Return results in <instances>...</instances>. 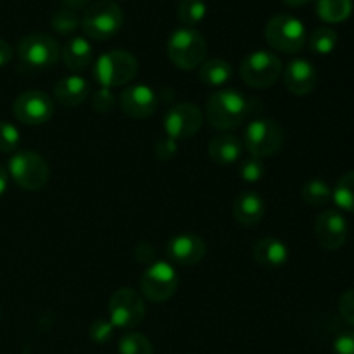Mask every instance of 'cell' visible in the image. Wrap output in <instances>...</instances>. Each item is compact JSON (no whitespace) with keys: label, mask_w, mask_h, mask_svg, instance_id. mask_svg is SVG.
Wrapping results in <instances>:
<instances>
[{"label":"cell","mask_w":354,"mask_h":354,"mask_svg":"<svg viewBox=\"0 0 354 354\" xmlns=\"http://www.w3.org/2000/svg\"><path fill=\"white\" fill-rule=\"evenodd\" d=\"M140 287L144 296L152 303H165L171 299L178 289V273L175 266L168 261H158L145 268L140 279Z\"/></svg>","instance_id":"cell-11"},{"label":"cell","mask_w":354,"mask_h":354,"mask_svg":"<svg viewBox=\"0 0 354 354\" xmlns=\"http://www.w3.org/2000/svg\"><path fill=\"white\" fill-rule=\"evenodd\" d=\"M265 38L273 50L297 54L306 44V28L296 16L277 14L266 23Z\"/></svg>","instance_id":"cell-5"},{"label":"cell","mask_w":354,"mask_h":354,"mask_svg":"<svg viewBox=\"0 0 354 354\" xmlns=\"http://www.w3.org/2000/svg\"><path fill=\"white\" fill-rule=\"evenodd\" d=\"M337 41H339V37L332 28L322 26V28H317V30L311 33L308 44H310L311 52H315V54L328 55L335 50Z\"/></svg>","instance_id":"cell-28"},{"label":"cell","mask_w":354,"mask_h":354,"mask_svg":"<svg viewBox=\"0 0 354 354\" xmlns=\"http://www.w3.org/2000/svg\"><path fill=\"white\" fill-rule=\"evenodd\" d=\"M282 61L268 50H254L241 62V78L252 88H268L282 76Z\"/></svg>","instance_id":"cell-8"},{"label":"cell","mask_w":354,"mask_h":354,"mask_svg":"<svg viewBox=\"0 0 354 354\" xmlns=\"http://www.w3.org/2000/svg\"><path fill=\"white\" fill-rule=\"evenodd\" d=\"M242 152H244L242 140L230 133L216 135L211 138L209 145H207V154L213 159V162L220 166L235 165L242 158Z\"/></svg>","instance_id":"cell-20"},{"label":"cell","mask_w":354,"mask_h":354,"mask_svg":"<svg viewBox=\"0 0 354 354\" xmlns=\"http://www.w3.org/2000/svg\"><path fill=\"white\" fill-rule=\"evenodd\" d=\"M204 114L196 104L182 102L173 106L165 116L166 137L171 140H187L201 130Z\"/></svg>","instance_id":"cell-13"},{"label":"cell","mask_w":354,"mask_h":354,"mask_svg":"<svg viewBox=\"0 0 354 354\" xmlns=\"http://www.w3.org/2000/svg\"><path fill=\"white\" fill-rule=\"evenodd\" d=\"M114 104H116V97H114L113 90L111 88H104V86H100L97 92H93L92 107L97 111V113L100 114L109 113V111L114 107Z\"/></svg>","instance_id":"cell-33"},{"label":"cell","mask_w":354,"mask_h":354,"mask_svg":"<svg viewBox=\"0 0 354 354\" xmlns=\"http://www.w3.org/2000/svg\"><path fill=\"white\" fill-rule=\"evenodd\" d=\"M50 24L59 35H71L78 30L80 24H82V19H80L78 12L62 7V9L55 10V12L52 14Z\"/></svg>","instance_id":"cell-30"},{"label":"cell","mask_w":354,"mask_h":354,"mask_svg":"<svg viewBox=\"0 0 354 354\" xmlns=\"http://www.w3.org/2000/svg\"><path fill=\"white\" fill-rule=\"evenodd\" d=\"M334 354H354V330H346L339 334L334 341Z\"/></svg>","instance_id":"cell-36"},{"label":"cell","mask_w":354,"mask_h":354,"mask_svg":"<svg viewBox=\"0 0 354 354\" xmlns=\"http://www.w3.org/2000/svg\"><path fill=\"white\" fill-rule=\"evenodd\" d=\"M118 353L120 354H154L152 342L145 335L138 332H127L121 335L118 342Z\"/></svg>","instance_id":"cell-29"},{"label":"cell","mask_w":354,"mask_h":354,"mask_svg":"<svg viewBox=\"0 0 354 354\" xmlns=\"http://www.w3.org/2000/svg\"><path fill=\"white\" fill-rule=\"evenodd\" d=\"M207 7L204 0H180L176 7V16L185 28L199 24L206 17Z\"/></svg>","instance_id":"cell-27"},{"label":"cell","mask_w":354,"mask_h":354,"mask_svg":"<svg viewBox=\"0 0 354 354\" xmlns=\"http://www.w3.org/2000/svg\"><path fill=\"white\" fill-rule=\"evenodd\" d=\"M348 221L339 211L325 209L315 220V237L325 251H339L348 241Z\"/></svg>","instance_id":"cell-14"},{"label":"cell","mask_w":354,"mask_h":354,"mask_svg":"<svg viewBox=\"0 0 354 354\" xmlns=\"http://www.w3.org/2000/svg\"><path fill=\"white\" fill-rule=\"evenodd\" d=\"M10 178L24 190H40L47 185L50 169L47 161L33 151H16L7 162Z\"/></svg>","instance_id":"cell-4"},{"label":"cell","mask_w":354,"mask_h":354,"mask_svg":"<svg viewBox=\"0 0 354 354\" xmlns=\"http://www.w3.org/2000/svg\"><path fill=\"white\" fill-rule=\"evenodd\" d=\"M107 311L114 328L130 332L144 322L145 304L137 290L131 287H121L111 296Z\"/></svg>","instance_id":"cell-9"},{"label":"cell","mask_w":354,"mask_h":354,"mask_svg":"<svg viewBox=\"0 0 354 354\" xmlns=\"http://www.w3.org/2000/svg\"><path fill=\"white\" fill-rule=\"evenodd\" d=\"M17 55L24 68L40 71V69L52 68L59 61L61 48L50 35L31 33L19 40Z\"/></svg>","instance_id":"cell-10"},{"label":"cell","mask_w":354,"mask_h":354,"mask_svg":"<svg viewBox=\"0 0 354 354\" xmlns=\"http://www.w3.org/2000/svg\"><path fill=\"white\" fill-rule=\"evenodd\" d=\"M283 3H287V6L290 7H304L308 6V3L315 2V0H282Z\"/></svg>","instance_id":"cell-41"},{"label":"cell","mask_w":354,"mask_h":354,"mask_svg":"<svg viewBox=\"0 0 354 354\" xmlns=\"http://www.w3.org/2000/svg\"><path fill=\"white\" fill-rule=\"evenodd\" d=\"M301 199L311 207H322L332 199V187L322 178H311L301 189Z\"/></svg>","instance_id":"cell-25"},{"label":"cell","mask_w":354,"mask_h":354,"mask_svg":"<svg viewBox=\"0 0 354 354\" xmlns=\"http://www.w3.org/2000/svg\"><path fill=\"white\" fill-rule=\"evenodd\" d=\"M239 175L244 182L248 183H256L265 176V165L259 158L251 156L249 159H244L241 162V168H239Z\"/></svg>","instance_id":"cell-31"},{"label":"cell","mask_w":354,"mask_h":354,"mask_svg":"<svg viewBox=\"0 0 354 354\" xmlns=\"http://www.w3.org/2000/svg\"><path fill=\"white\" fill-rule=\"evenodd\" d=\"M332 199L339 209L354 214V171L346 173L337 180L332 189Z\"/></svg>","instance_id":"cell-26"},{"label":"cell","mask_w":354,"mask_h":354,"mask_svg":"<svg viewBox=\"0 0 354 354\" xmlns=\"http://www.w3.org/2000/svg\"><path fill=\"white\" fill-rule=\"evenodd\" d=\"M62 61L71 71H83L93 61V47L88 38L73 37L62 47Z\"/></svg>","instance_id":"cell-22"},{"label":"cell","mask_w":354,"mask_h":354,"mask_svg":"<svg viewBox=\"0 0 354 354\" xmlns=\"http://www.w3.org/2000/svg\"><path fill=\"white\" fill-rule=\"evenodd\" d=\"M135 258L138 259L140 263H154L156 261V251L154 248H152L151 244H138L137 248H135Z\"/></svg>","instance_id":"cell-37"},{"label":"cell","mask_w":354,"mask_h":354,"mask_svg":"<svg viewBox=\"0 0 354 354\" xmlns=\"http://www.w3.org/2000/svg\"><path fill=\"white\" fill-rule=\"evenodd\" d=\"M353 12V0H317V14L325 23H342Z\"/></svg>","instance_id":"cell-24"},{"label":"cell","mask_w":354,"mask_h":354,"mask_svg":"<svg viewBox=\"0 0 354 354\" xmlns=\"http://www.w3.org/2000/svg\"><path fill=\"white\" fill-rule=\"evenodd\" d=\"M90 0H62V6L66 7V9H71V10H80V9H85L86 6H88Z\"/></svg>","instance_id":"cell-39"},{"label":"cell","mask_w":354,"mask_h":354,"mask_svg":"<svg viewBox=\"0 0 354 354\" xmlns=\"http://www.w3.org/2000/svg\"><path fill=\"white\" fill-rule=\"evenodd\" d=\"M10 59H12V47H10L9 41L0 38V68L9 64Z\"/></svg>","instance_id":"cell-38"},{"label":"cell","mask_w":354,"mask_h":354,"mask_svg":"<svg viewBox=\"0 0 354 354\" xmlns=\"http://www.w3.org/2000/svg\"><path fill=\"white\" fill-rule=\"evenodd\" d=\"M244 147L254 158H270L279 154L283 145L282 127L275 120L259 118L251 121L244 131Z\"/></svg>","instance_id":"cell-7"},{"label":"cell","mask_w":354,"mask_h":354,"mask_svg":"<svg viewBox=\"0 0 354 354\" xmlns=\"http://www.w3.org/2000/svg\"><path fill=\"white\" fill-rule=\"evenodd\" d=\"M123 10L111 0H99L86 9L82 17V28L92 40H107L123 26Z\"/></svg>","instance_id":"cell-6"},{"label":"cell","mask_w":354,"mask_h":354,"mask_svg":"<svg viewBox=\"0 0 354 354\" xmlns=\"http://www.w3.org/2000/svg\"><path fill=\"white\" fill-rule=\"evenodd\" d=\"M283 85L294 95H308L317 86V69L306 59H294L282 71Z\"/></svg>","instance_id":"cell-17"},{"label":"cell","mask_w":354,"mask_h":354,"mask_svg":"<svg viewBox=\"0 0 354 354\" xmlns=\"http://www.w3.org/2000/svg\"><path fill=\"white\" fill-rule=\"evenodd\" d=\"M249 114V102L237 90H220L211 93L206 102V120L220 131L241 127Z\"/></svg>","instance_id":"cell-1"},{"label":"cell","mask_w":354,"mask_h":354,"mask_svg":"<svg viewBox=\"0 0 354 354\" xmlns=\"http://www.w3.org/2000/svg\"><path fill=\"white\" fill-rule=\"evenodd\" d=\"M207 44L203 35L194 28H178L168 40V57L183 71L199 68L204 62Z\"/></svg>","instance_id":"cell-3"},{"label":"cell","mask_w":354,"mask_h":354,"mask_svg":"<svg viewBox=\"0 0 354 354\" xmlns=\"http://www.w3.org/2000/svg\"><path fill=\"white\" fill-rule=\"evenodd\" d=\"M252 256L265 268H280L289 261V248L277 237H263L254 244Z\"/></svg>","instance_id":"cell-21"},{"label":"cell","mask_w":354,"mask_h":354,"mask_svg":"<svg viewBox=\"0 0 354 354\" xmlns=\"http://www.w3.org/2000/svg\"><path fill=\"white\" fill-rule=\"evenodd\" d=\"M114 327L109 320H95L90 325L88 335L93 342L97 344H106L107 341H111L113 337Z\"/></svg>","instance_id":"cell-34"},{"label":"cell","mask_w":354,"mask_h":354,"mask_svg":"<svg viewBox=\"0 0 354 354\" xmlns=\"http://www.w3.org/2000/svg\"><path fill=\"white\" fill-rule=\"evenodd\" d=\"M234 76V69L225 59H209L199 66V78L207 86H223Z\"/></svg>","instance_id":"cell-23"},{"label":"cell","mask_w":354,"mask_h":354,"mask_svg":"<svg viewBox=\"0 0 354 354\" xmlns=\"http://www.w3.org/2000/svg\"><path fill=\"white\" fill-rule=\"evenodd\" d=\"M138 73V61L128 50H111L100 55L93 66V78L104 88H116L130 83Z\"/></svg>","instance_id":"cell-2"},{"label":"cell","mask_w":354,"mask_h":354,"mask_svg":"<svg viewBox=\"0 0 354 354\" xmlns=\"http://www.w3.org/2000/svg\"><path fill=\"white\" fill-rule=\"evenodd\" d=\"M206 251L207 248L204 239L199 237L197 234H189V232L175 235L168 242V248H166V254H168L169 261L176 263L180 266L199 265L204 256H206Z\"/></svg>","instance_id":"cell-15"},{"label":"cell","mask_w":354,"mask_h":354,"mask_svg":"<svg viewBox=\"0 0 354 354\" xmlns=\"http://www.w3.org/2000/svg\"><path fill=\"white\" fill-rule=\"evenodd\" d=\"M265 201L254 190H244L239 194L232 206L234 218L244 227H254L265 218Z\"/></svg>","instance_id":"cell-18"},{"label":"cell","mask_w":354,"mask_h":354,"mask_svg":"<svg viewBox=\"0 0 354 354\" xmlns=\"http://www.w3.org/2000/svg\"><path fill=\"white\" fill-rule=\"evenodd\" d=\"M339 313L351 327H354V289L346 290L341 296V299H339Z\"/></svg>","instance_id":"cell-35"},{"label":"cell","mask_w":354,"mask_h":354,"mask_svg":"<svg viewBox=\"0 0 354 354\" xmlns=\"http://www.w3.org/2000/svg\"><path fill=\"white\" fill-rule=\"evenodd\" d=\"M7 187H9V173H7V169L0 165V196L6 194Z\"/></svg>","instance_id":"cell-40"},{"label":"cell","mask_w":354,"mask_h":354,"mask_svg":"<svg viewBox=\"0 0 354 354\" xmlns=\"http://www.w3.org/2000/svg\"><path fill=\"white\" fill-rule=\"evenodd\" d=\"M12 113L19 123L37 127L45 124L54 116V102L41 90H28L19 93L12 104Z\"/></svg>","instance_id":"cell-12"},{"label":"cell","mask_w":354,"mask_h":354,"mask_svg":"<svg viewBox=\"0 0 354 354\" xmlns=\"http://www.w3.org/2000/svg\"><path fill=\"white\" fill-rule=\"evenodd\" d=\"M120 106L127 116L133 120H145L158 109V95L147 85H131L121 93Z\"/></svg>","instance_id":"cell-16"},{"label":"cell","mask_w":354,"mask_h":354,"mask_svg":"<svg viewBox=\"0 0 354 354\" xmlns=\"http://www.w3.org/2000/svg\"><path fill=\"white\" fill-rule=\"evenodd\" d=\"M90 95V85L83 76L71 75L61 78L54 86V99L64 107H76Z\"/></svg>","instance_id":"cell-19"},{"label":"cell","mask_w":354,"mask_h":354,"mask_svg":"<svg viewBox=\"0 0 354 354\" xmlns=\"http://www.w3.org/2000/svg\"><path fill=\"white\" fill-rule=\"evenodd\" d=\"M19 140V130L9 121H0V152H16Z\"/></svg>","instance_id":"cell-32"}]
</instances>
